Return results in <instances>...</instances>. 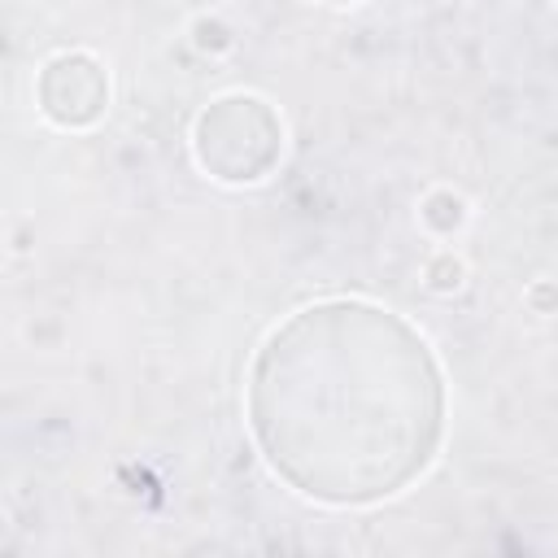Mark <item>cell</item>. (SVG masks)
Listing matches in <instances>:
<instances>
[{"label":"cell","instance_id":"3","mask_svg":"<svg viewBox=\"0 0 558 558\" xmlns=\"http://www.w3.org/2000/svg\"><path fill=\"white\" fill-rule=\"evenodd\" d=\"M39 109L57 122V126H87L105 113V100H109V78L100 70L96 57L87 52H65V57H52L39 74Z\"/></svg>","mask_w":558,"mask_h":558},{"label":"cell","instance_id":"2","mask_svg":"<svg viewBox=\"0 0 558 558\" xmlns=\"http://www.w3.org/2000/svg\"><path fill=\"white\" fill-rule=\"evenodd\" d=\"M192 148H196V161L214 179H222V183H257L279 161L283 126H279V113L262 96L235 92V96L214 100L196 118Z\"/></svg>","mask_w":558,"mask_h":558},{"label":"cell","instance_id":"4","mask_svg":"<svg viewBox=\"0 0 558 558\" xmlns=\"http://www.w3.org/2000/svg\"><path fill=\"white\" fill-rule=\"evenodd\" d=\"M327 4H353V0H327Z\"/></svg>","mask_w":558,"mask_h":558},{"label":"cell","instance_id":"1","mask_svg":"<svg viewBox=\"0 0 558 558\" xmlns=\"http://www.w3.org/2000/svg\"><path fill=\"white\" fill-rule=\"evenodd\" d=\"M248 432L301 497L371 506L432 466L445 375L401 314L357 296L314 301L257 349Z\"/></svg>","mask_w":558,"mask_h":558}]
</instances>
